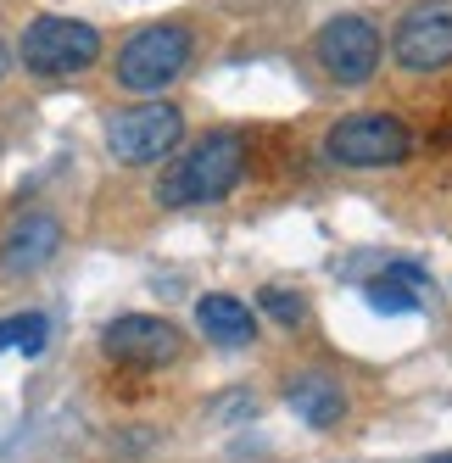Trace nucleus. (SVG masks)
<instances>
[{
    "instance_id": "f257e3e1",
    "label": "nucleus",
    "mask_w": 452,
    "mask_h": 463,
    "mask_svg": "<svg viewBox=\"0 0 452 463\" xmlns=\"http://www.w3.org/2000/svg\"><path fill=\"white\" fill-rule=\"evenodd\" d=\"M246 179V140L235 128H212L190 151H179L163 179H156V202L163 207H190V202H218Z\"/></svg>"
},
{
    "instance_id": "f03ea898",
    "label": "nucleus",
    "mask_w": 452,
    "mask_h": 463,
    "mask_svg": "<svg viewBox=\"0 0 452 463\" xmlns=\"http://www.w3.org/2000/svg\"><path fill=\"white\" fill-rule=\"evenodd\" d=\"M17 61L40 79H73L101 61V28L84 17H34L17 40Z\"/></svg>"
},
{
    "instance_id": "7ed1b4c3",
    "label": "nucleus",
    "mask_w": 452,
    "mask_h": 463,
    "mask_svg": "<svg viewBox=\"0 0 452 463\" xmlns=\"http://www.w3.org/2000/svg\"><path fill=\"white\" fill-rule=\"evenodd\" d=\"M190 56H196V40L184 23H151L118 45V84L135 95H156L190 68Z\"/></svg>"
},
{
    "instance_id": "20e7f679",
    "label": "nucleus",
    "mask_w": 452,
    "mask_h": 463,
    "mask_svg": "<svg viewBox=\"0 0 452 463\" xmlns=\"http://www.w3.org/2000/svg\"><path fill=\"white\" fill-rule=\"evenodd\" d=\"M325 151L341 168H397L413 156V135L391 112H352L325 135Z\"/></svg>"
},
{
    "instance_id": "39448f33",
    "label": "nucleus",
    "mask_w": 452,
    "mask_h": 463,
    "mask_svg": "<svg viewBox=\"0 0 452 463\" xmlns=\"http://www.w3.org/2000/svg\"><path fill=\"white\" fill-rule=\"evenodd\" d=\"M184 140V112L174 101H146L128 107L107 123V151L128 168H146V162H163L168 151H179Z\"/></svg>"
},
{
    "instance_id": "423d86ee",
    "label": "nucleus",
    "mask_w": 452,
    "mask_h": 463,
    "mask_svg": "<svg viewBox=\"0 0 452 463\" xmlns=\"http://www.w3.org/2000/svg\"><path fill=\"white\" fill-rule=\"evenodd\" d=\"M313 56H318V68H325L335 84H369L380 73L385 45H380V28L369 17L341 12V17H330L313 34Z\"/></svg>"
},
{
    "instance_id": "0eeeda50",
    "label": "nucleus",
    "mask_w": 452,
    "mask_h": 463,
    "mask_svg": "<svg viewBox=\"0 0 452 463\" xmlns=\"http://www.w3.org/2000/svg\"><path fill=\"white\" fill-rule=\"evenodd\" d=\"M391 56L408 73H441L452 68V0H413L397 17Z\"/></svg>"
},
{
    "instance_id": "6e6552de",
    "label": "nucleus",
    "mask_w": 452,
    "mask_h": 463,
    "mask_svg": "<svg viewBox=\"0 0 452 463\" xmlns=\"http://www.w3.org/2000/svg\"><path fill=\"white\" fill-rule=\"evenodd\" d=\"M101 352L112 363H128V369H163V363H174L184 352V335L163 313H123L107 324Z\"/></svg>"
},
{
    "instance_id": "1a4fd4ad",
    "label": "nucleus",
    "mask_w": 452,
    "mask_h": 463,
    "mask_svg": "<svg viewBox=\"0 0 452 463\" xmlns=\"http://www.w3.org/2000/svg\"><path fill=\"white\" fill-rule=\"evenodd\" d=\"M56 246H61V223L51 213H17L6 229H0V269L34 274L56 257Z\"/></svg>"
},
{
    "instance_id": "9d476101",
    "label": "nucleus",
    "mask_w": 452,
    "mask_h": 463,
    "mask_svg": "<svg viewBox=\"0 0 452 463\" xmlns=\"http://www.w3.org/2000/svg\"><path fill=\"white\" fill-rule=\"evenodd\" d=\"M285 402L297 408V419H307L318 430H330V424L346 419V396H341V385L330 374H297L285 385Z\"/></svg>"
},
{
    "instance_id": "9b49d317",
    "label": "nucleus",
    "mask_w": 452,
    "mask_h": 463,
    "mask_svg": "<svg viewBox=\"0 0 452 463\" xmlns=\"http://www.w3.org/2000/svg\"><path fill=\"white\" fill-rule=\"evenodd\" d=\"M196 324L207 329V341H218V346H246L257 335L251 307L235 302V296H202V302H196Z\"/></svg>"
},
{
    "instance_id": "f8f14e48",
    "label": "nucleus",
    "mask_w": 452,
    "mask_h": 463,
    "mask_svg": "<svg viewBox=\"0 0 452 463\" xmlns=\"http://www.w3.org/2000/svg\"><path fill=\"white\" fill-rule=\"evenodd\" d=\"M419 290H425V269L397 262V269H385L380 279H369V307H380V313H413L419 307Z\"/></svg>"
},
{
    "instance_id": "ddd939ff",
    "label": "nucleus",
    "mask_w": 452,
    "mask_h": 463,
    "mask_svg": "<svg viewBox=\"0 0 452 463\" xmlns=\"http://www.w3.org/2000/svg\"><path fill=\"white\" fill-rule=\"evenodd\" d=\"M45 329H51V318H45V313H17V318H0V352L17 346V352L34 357V352L45 346Z\"/></svg>"
},
{
    "instance_id": "4468645a",
    "label": "nucleus",
    "mask_w": 452,
    "mask_h": 463,
    "mask_svg": "<svg viewBox=\"0 0 452 463\" xmlns=\"http://www.w3.org/2000/svg\"><path fill=\"white\" fill-rule=\"evenodd\" d=\"M263 313L279 318V324H302V318H307L302 296H290V290H263Z\"/></svg>"
},
{
    "instance_id": "2eb2a0df",
    "label": "nucleus",
    "mask_w": 452,
    "mask_h": 463,
    "mask_svg": "<svg viewBox=\"0 0 452 463\" xmlns=\"http://www.w3.org/2000/svg\"><path fill=\"white\" fill-rule=\"evenodd\" d=\"M6 68H12V56H6V45H0V79H6Z\"/></svg>"
},
{
    "instance_id": "dca6fc26",
    "label": "nucleus",
    "mask_w": 452,
    "mask_h": 463,
    "mask_svg": "<svg viewBox=\"0 0 452 463\" xmlns=\"http://www.w3.org/2000/svg\"><path fill=\"white\" fill-rule=\"evenodd\" d=\"M430 463H452V452H441V458H430Z\"/></svg>"
}]
</instances>
